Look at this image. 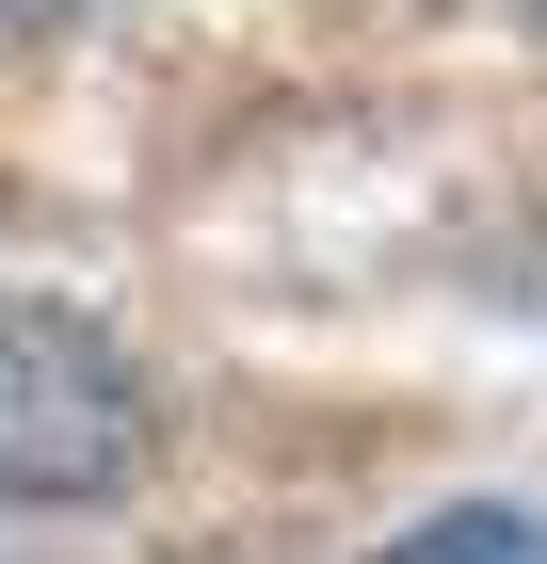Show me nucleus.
<instances>
[{"instance_id": "nucleus-3", "label": "nucleus", "mask_w": 547, "mask_h": 564, "mask_svg": "<svg viewBox=\"0 0 547 564\" xmlns=\"http://www.w3.org/2000/svg\"><path fill=\"white\" fill-rule=\"evenodd\" d=\"M532 17H547V0H532Z\"/></svg>"}, {"instance_id": "nucleus-1", "label": "nucleus", "mask_w": 547, "mask_h": 564, "mask_svg": "<svg viewBox=\"0 0 547 564\" xmlns=\"http://www.w3.org/2000/svg\"><path fill=\"white\" fill-rule=\"evenodd\" d=\"M145 468V371L81 306H0V500H113Z\"/></svg>"}, {"instance_id": "nucleus-2", "label": "nucleus", "mask_w": 547, "mask_h": 564, "mask_svg": "<svg viewBox=\"0 0 547 564\" xmlns=\"http://www.w3.org/2000/svg\"><path fill=\"white\" fill-rule=\"evenodd\" d=\"M386 564H547V532H532V517H500V500H483V517H435L419 549H386Z\"/></svg>"}]
</instances>
